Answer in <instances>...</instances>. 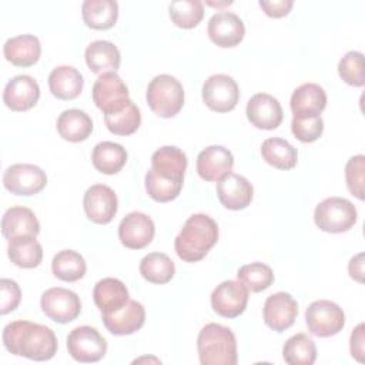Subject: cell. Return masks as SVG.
<instances>
[{
	"instance_id": "ffe728a7",
	"label": "cell",
	"mask_w": 365,
	"mask_h": 365,
	"mask_svg": "<svg viewBox=\"0 0 365 365\" xmlns=\"http://www.w3.org/2000/svg\"><path fill=\"white\" fill-rule=\"evenodd\" d=\"M234 155L222 145H210L197 157V173L205 181H220L232 171Z\"/></svg>"
},
{
	"instance_id": "7bdbcfd3",
	"label": "cell",
	"mask_w": 365,
	"mask_h": 365,
	"mask_svg": "<svg viewBox=\"0 0 365 365\" xmlns=\"http://www.w3.org/2000/svg\"><path fill=\"white\" fill-rule=\"evenodd\" d=\"M0 289H1L0 312H1V315H6L19 307L20 299H21V291H20L19 284L9 278L0 279Z\"/></svg>"
},
{
	"instance_id": "484cf974",
	"label": "cell",
	"mask_w": 365,
	"mask_h": 365,
	"mask_svg": "<svg viewBox=\"0 0 365 365\" xmlns=\"http://www.w3.org/2000/svg\"><path fill=\"white\" fill-rule=\"evenodd\" d=\"M128 297L127 287L118 278H103L93 289L94 302L101 314H111L120 309L128 302Z\"/></svg>"
},
{
	"instance_id": "277c9868",
	"label": "cell",
	"mask_w": 365,
	"mask_h": 365,
	"mask_svg": "<svg viewBox=\"0 0 365 365\" xmlns=\"http://www.w3.org/2000/svg\"><path fill=\"white\" fill-rule=\"evenodd\" d=\"M197 349L202 365H235L238 361L235 335L221 324L210 322L201 328Z\"/></svg>"
},
{
	"instance_id": "f6af8a7d",
	"label": "cell",
	"mask_w": 365,
	"mask_h": 365,
	"mask_svg": "<svg viewBox=\"0 0 365 365\" xmlns=\"http://www.w3.org/2000/svg\"><path fill=\"white\" fill-rule=\"evenodd\" d=\"M364 324H359L351 334V355L359 362L364 361Z\"/></svg>"
},
{
	"instance_id": "d6986e66",
	"label": "cell",
	"mask_w": 365,
	"mask_h": 365,
	"mask_svg": "<svg viewBox=\"0 0 365 365\" xmlns=\"http://www.w3.org/2000/svg\"><path fill=\"white\" fill-rule=\"evenodd\" d=\"M38 98V83L27 74H19L9 80L3 91V101L13 111H27L37 104Z\"/></svg>"
},
{
	"instance_id": "7c38bea8",
	"label": "cell",
	"mask_w": 365,
	"mask_h": 365,
	"mask_svg": "<svg viewBox=\"0 0 365 365\" xmlns=\"http://www.w3.org/2000/svg\"><path fill=\"white\" fill-rule=\"evenodd\" d=\"M3 185L14 195H34L47 185L46 173L33 164H13L3 174Z\"/></svg>"
},
{
	"instance_id": "ab89813d",
	"label": "cell",
	"mask_w": 365,
	"mask_h": 365,
	"mask_svg": "<svg viewBox=\"0 0 365 365\" xmlns=\"http://www.w3.org/2000/svg\"><path fill=\"white\" fill-rule=\"evenodd\" d=\"M338 74L346 84L362 87L365 84L364 54L361 51H348L338 63Z\"/></svg>"
},
{
	"instance_id": "83f0119b",
	"label": "cell",
	"mask_w": 365,
	"mask_h": 365,
	"mask_svg": "<svg viewBox=\"0 0 365 365\" xmlns=\"http://www.w3.org/2000/svg\"><path fill=\"white\" fill-rule=\"evenodd\" d=\"M56 125L60 137L70 143H81L93 131V120L86 111L78 108L64 110L58 115Z\"/></svg>"
},
{
	"instance_id": "bcb514c9",
	"label": "cell",
	"mask_w": 365,
	"mask_h": 365,
	"mask_svg": "<svg viewBox=\"0 0 365 365\" xmlns=\"http://www.w3.org/2000/svg\"><path fill=\"white\" fill-rule=\"evenodd\" d=\"M348 271L352 279L364 282V252H359L351 258L348 264Z\"/></svg>"
},
{
	"instance_id": "4fadbf2b",
	"label": "cell",
	"mask_w": 365,
	"mask_h": 365,
	"mask_svg": "<svg viewBox=\"0 0 365 365\" xmlns=\"http://www.w3.org/2000/svg\"><path fill=\"white\" fill-rule=\"evenodd\" d=\"M248 294L250 291L242 282L234 279L224 281L212 291L211 307L220 317L237 318L247 308Z\"/></svg>"
},
{
	"instance_id": "ee69618b",
	"label": "cell",
	"mask_w": 365,
	"mask_h": 365,
	"mask_svg": "<svg viewBox=\"0 0 365 365\" xmlns=\"http://www.w3.org/2000/svg\"><path fill=\"white\" fill-rule=\"evenodd\" d=\"M294 6L292 0H261L259 1V7L265 11L267 16L274 17V19H279L287 16L291 9Z\"/></svg>"
},
{
	"instance_id": "e0dca14e",
	"label": "cell",
	"mask_w": 365,
	"mask_h": 365,
	"mask_svg": "<svg viewBox=\"0 0 365 365\" xmlns=\"http://www.w3.org/2000/svg\"><path fill=\"white\" fill-rule=\"evenodd\" d=\"M298 304L288 292H275L269 295L262 308V317L267 327L277 332H284L295 322Z\"/></svg>"
},
{
	"instance_id": "44dd1931",
	"label": "cell",
	"mask_w": 365,
	"mask_h": 365,
	"mask_svg": "<svg viewBox=\"0 0 365 365\" xmlns=\"http://www.w3.org/2000/svg\"><path fill=\"white\" fill-rule=\"evenodd\" d=\"M101 319L107 331L113 335H131L137 332L145 322V309L135 299L128 302L111 314H101Z\"/></svg>"
},
{
	"instance_id": "e575fe53",
	"label": "cell",
	"mask_w": 365,
	"mask_h": 365,
	"mask_svg": "<svg viewBox=\"0 0 365 365\" xmlns=\"http://www.w3.org/2000/svg\"><path fill=\"white\" fill-rule=\"evenodd\" d=\"M282 358L289 365H312L317 359V346L311 336L298 332L282 346Z\"/></svg>"
},
{
	"instance_id": "603a6c76",
	"label": "cell",
	"mask_w": 365,
	"mask_h": 365,
	"mask_svg": "<svg viewBox=\"0 0 365 365\" xmlns=\"http://www.w3.org/2000/svg\"><path fill=\"white\" fill-rule=\"evenodd\" d=\"M327 106L324 88L315 83H305L297 87L291 96L289 107L294 117L308 118L321 115Z\"/></svg>"
},
{
	"instance_id": "ba28073f",
	"label": "cell",
	"mask_w": 365,
	"mask_h": 365,
	"mask_svg": "<svg viewBox=\"0 0 365 365\" xmlns=\"http://www.w3.org/2000/svg\"><path fill=\"white\" fill-rule=\"evenodd\" d=\"M67 351L78 362H97L107 352V341L97 328L81 325L68 334Z\"/></svg>"
},
{
	"instance_id": "ac0fdd59",
	"label": "cell",
	"mask_w": 365,
	"mask_h": 365,
	"mask_svg": "<svg viewBox=\"0 0 365 365\" xmlns=\"http://www.w3.org/2000/svg\"><path fill=\"white\" fill-rule=\"evenodd\" d=\"M245 114L248 121L259 130H274L284 118L279 101L267 93L254 94L247 103Z\"/></svg>"
},
{
	"instance_id": "8fae6325",
	"label": "cell",
	"mask_w": 365,
	"mask_h": 365,
	"mask_svg": "<svg viewBox=\"0 0 365 365\" xmlns=\"http://www.w3.org/2000/svg\"><path fill=\"white\" fill-rule=\"evenodd\" d=\"M202 100L210 110L228 113L240 100L238 84L227 74H214L202 84Z\"/></svg>"
},
{
	"instance_id": "d6a6232c",
	"label": "cell",
	"mask_w": 365,
	"mask_h": 365,
	"mask_svg": "<svg viewBox=\"0 0 365 365\" xmlns=\"http://www.w3.org/2000/svg\"><path fill=\"white\" fill-rule=\"evenodd\" d=\"M261 155L265 163L278 170H292L298 161L297 148L279 137L267 138L261 145Z\"/></svg>"
},
{
	"instance_id": "9c48e42d",
	"label": "cell",
	"mask_w": 365,
	"mask_h": 365,
	"mask_svg": "<svg viewBox=\"0 0 365 365\" xmlns=\"http://www.w3.org/2000/svg\"><path fill=\"white\" fill-rule=\"evenodd\" d=\"M41 311L54 322L67 324L74 321L81 312V301L78 295L67 288L54 287L41 294Z\"/></svg>"
},
{
	"instance_id": "7402d4cb",
	"label": "cell",
	"mask_w": 365,
	"mask_h": 365,
	"mask_svg": "<svg viewBox=\"0 0 365 365\" xmlns=\"http://www.w3.org/2000/svg\"><path fill=\"white\" fill-rule=\"evenodd\" d=\"M217 197L225 208L238 211L250 205L254 197V188L245 177L230 173L217 182Z\"/></svg>"
},
{
	"instance_id": "f35d334b",
	"label": "cell",
	"mask_w": 365,
	"mask_h": 365,
	"mask_svg": "<svg viewBox=\"0 0 365 365\" xmlns=\"http://www.w3.org/2000/svg\"><path fill=\"white\" fill-rule=\"evenodd\" d=\"M237 278L240 282L245 285V288L251 292H261L269 288L274 282V272L272 269L262 262H251L242 265L238 272Z\"/></svg>"
},
{
	"instance_id": "d4e9b609",
	"label": "cell",
	"mask_w": 365,
	"mask_h": 365,
	"mask_svg": "<svg viewBox=\"0 0 365 365\" xmlns=\"http://www.w3.org/2000/svg\"><path fill=\"white\" fill-rule=\"evenodd\" d=\"M3 53L6 60L11 64L17 67H31L40 58L41 46L36 36L20 34L6 40Z\"/></svg>"
},
{
	"instance_id": "8992f818",
	"label": "cell",
	"mask_w": 365,
	"mask_h": 365,
	"mask_svg": "<svg viewBox=\"0 0 365 365\" xmlns=\"http://www.w3.org/2000/svg\"><path fill=\"white\" fill-rule=\"evenodd\" d=\"M358 218L355 205L342 197H329L321 201L314 211V221L321 231L341 234L349 231Z\"/></svg>"
},
{
	"instance_id": "836d02e7",
	"label": "cell",
	"mask_w": 365,
	"mask_h": 365,
	"mask_svg": "<svg viewBox=\"0 0 365 365\" xmlns=\"http://www.w3.org/2000/svg\"><path fill=\"white\" fill-rule=\"evenodd\" d=\"M87 265L83 255L74 250L58 251L51 261V271L54 277L66 282H76L86 274Z\"/></svg>"
},
{
	"instance_id": "b9f144b4",
	"label": "cell",
	"mask_w": 365,
	"mask_h": 365,
	"mask_svg": "<svg viewBox=\"0 0 365 365\" xmlns=\"http://www.w3.org/2000/svg\"><path fill=\"white\" fill-rule=\"evenodd\" d=\"M291 130L295 138L299 140L301 143H314L322 135L324 121L321 115L308 117V118L292 117Z\"/></svg>"
},
{
	"instance_id": "f546056e",
	"label": "cell",
	"mask_w": 365,
	"mask_h": 365,
	"mask_svg": "<svg viewBox=\"0 0 365 365\" xmlns=\"http://www.w3.org/2000/svg\"><path fill=\"white\" fill-rule=\"evenodd\" d=\"M91 163L97 171L106 175H113L121 171L127 163L125 148L113 141H103L96 144L91 153Z\"/></svg>"
},
{
	"instance_id": "d590c367",
	"label": "cell",
	"mask_w": 365,
	"mask_h": 365,
	"mask_svg": "<svg viewBox=\"0 0 365 365\" xmlns=\"http://www.w3.org/2000/svg\"><path fill=\"white\" fill-rule=\"evenodd\" d=\"M140 274L153 284H167L175 274V265L164 252H150L140 262Z\"/></svg>"
},
{
	"instance_id": "4316f807",
	"label": "cell",
	"mask_w": 365,
	"mask_h": 365,
	"mask_svg": "<svg viewBox=\"0 0 365 365\" xmlns=\"http://www.w3.org/2000/svg\"><path fill=\"white\" fill-rule=\"evenodd\" d=\"M84 86L81 73L73 66H58L48 76V88L60 100H74Z\"/></svg>"
},
{
	"instance_id": "9a60e30c",
	"label": "cell",
	"mask_w": 365,
	"mask_h": 365,
	"mask_svg": "<svg viewBox=\"0 0 365 365\" xmlns=\"http://www.w3.org/2000/svg\"><path fill=\"white\" fill-rule=\"evenodd\" d=\"M210 40L221 48L238 46L245 34L242 20L232 11H218L211 16L207 24Z\"/></svg>"
},
{
	"instance_id": "f1b7e54d",
	"label": "cell",
	"mask_w": 365,
	"mask_h": 365,
	"mask_svg": "<svg viewBox=\"0 0 365 365\" xmlns=\"http://www.w3.org/2000/svg\"><path fill=\"white\" fill-rule=\"evenodd\" d=\"M86 63L93 73L117 71L121 63V54L114 43L107 40H96L86 48Z\"/></svg>"
},
{
	"instance_id": "2e32d148",
	"label": "cell",
	"mask_w": 365,
	"mask_h": 365,
	"mask_svg": "<svg viewBox=\"0 0 365 365\" xmlns=\"http://www.w3.org/2000/svg\"><path fill=\"white\" fill-rule=\"evenodd\" d=\"M154 221L144 212L133 211L127 214L118 225L120 242L130 250L145 248L154 238Z\"/></svg>"
},
{
	"instance_id": "4dcf8cb0",
	"label": "cell",
	"mask_w": 365,
	"mask_h": 365,
	"mask_svg": "<svg viewBox=\"0 0 365 365\" xmlns=\"http://www.w3.org/2000/svg\"><path fill=\"white\" fill-rule=\"evenodd\" d=\"M81 14L90 29L107 30L118 19V3L114 0H86L81 6Z\"/></svg>"
},
{
	"instance_id": "74e56055",
	"label": "cell",
	"mask_w": 365,
	"mask_h": 365,
	"mask_svg": "<svg viewBox=\"0 0 365 365\" xmlns=\"http://www.w3.org/2000/svg\"><path fill=\"white\" fill-rule=\"evenodd\" d=\"M170 17L180 29H192L204 17V4L200 0H177L170 3Z\"/></svg>"
},
{
	"instance_id": "6da1fadb",
	"label": "cell",
	"mask_w": 365,
	"mask_h": 365,
	"mask_svg": "<svg viewBox=\"0 0 365 365\" xmlns=\"http://www.w3.org/2000/svg\"><path fill=\"white\" fill-rule=\"evenodd\" d=\"M187 170V155L174 145H164L151 155V167L145 174V190L158 202H168L178 197Z\"/></svg>"
},
{
	"instance_id": "8d00e7d4",
	"label": "cell",
	"mask_w": 365,
	"mask_h": 365,
	"mask_svg": "<svg viewBox=\"0 0 365 365\" xmlns=\"http://www.w3.org/2000/svg\"><path fill=\"white\" fill-rule=\"evenodd\" d=\"M106 127L110 133L115 135H130L135 133L141 124L140 108L128 100V103L115 113L104 115Z\"/></svg>"
},
{
	"instance_id": "5bb4252c",
	"label": "cell",
	"mask_w": 365,
	"mask_h": 365,
	"mask_svg": "<svg viewBox=\"0 0 365 365\" xmlns=\"http://www.w3.org/2000/svg\"><path fill=\"white\" fill-rule=\"evenodd\" d=\"M87 218L96 224H108L117 214L118 200L113 188L106 184H94L87 188L83 198Z\"/></svg>"
},
{
	"instance_id": "60d3db41",
	"label": "cell",
	"mask_w": 365,
	"mask_h": 365,
	"mask_svg": "<svg viewBox=\"0 0 365 365\" xmlns=\"http://www.w3.org/2000/svg\"><path fill=\"white\" fill-rule=\"evenodd\" d=\"M346 187L358 200H364V181H365V157L362 154L354 155L345 165Z\"/></svg>"
},
{
	"instance_id": "cb8c5ba5",
	"label": "cell",
	"mask_w": 365,
	"mask_h": 365,
	"mask_svg": "<svg viewBox=\"0 0 365 365\" xmlns=\"http://www.w3.org/2000/svg\"><path fill=\"white\" fill-rule=\"evenodd\" d=\"M1 232L7 240L17 237H37L40 222L34 212L23 205L9 208L1 218Z\"/></svg>"
},
{
	"instance_id": "7a4b0ae2",
	"label": "cell",
	"mask_w": 365,
	"mask_h": 365,
	"mask_svg": "<svg viewBox=\"0 0 365 365\" xmlns=\"http://www.w3.org/2000/svg\"><path fill=\"white\" fill-rule=\"evenodd\" d=\"M3 345L16 356L48 361L57 352V336L46 325L19 319L4 327Z\"/></svg>"
},
{
	"instance_id": "5b68a950",
	"label": "cell",
	"mask_w": 365,
	"mask_h": 365,
	"mask_svg": "<svg viewBox=\"0 0 365 365\" xmlns=\"http://www.w3.org/2000/svg\"><path fill=\"white\" fill-rule=\"evenodd\" d=\"M145 100L154 114L163 118H171L184 106L182 84L170 74L155 76L147 87Z\"/></svg>"
},
{
	"instance_id": "1f68e13d",
	"label": "cell",
	"mask_w": 365,
	"mask_h": 365,
	"mask_svg": "<svg viewBox=\"0 0 365 365\" xmlns=\"http://www.w3.org/2000/svg\"><path fill=\"white\" fill-rule=\"evenodd\" d=\"M7 255L20 268H36L43 259V248L36 237H17L9 240Z\"/></svg>"
},
{
	"instance_id": "52a82bcc",
	"label": "cell",
	"mask_w": 365,
	"mask_h": 365,
	"mask_svg": "<svg viewBox=\"0 0 365 365\" xmlns=\"http://www.w3.org/2000/svg\"><path fill=\"white\" fill-rule=\"evenodd\" d=\"M308 331L319 338L339 334L345 325V314L339 305L328 299L314 301L305 311Z\"/></svg>"
},
{
	"instance_id": "30bf717a",
	"label": "cell",
	"mask_w": 365,
	"mask_h": 365,
	"mask_svg": "<svg viewBox=\"0 0 365 365\" xmlns=\"http://www.w3.org/2000/svg\"><path fill=\"white\" fill-rule=\"evenodd\" d=\"M93 101L104 115L120 111L128 103V88L115 71L103 73L93 86Z\"/></svg>"
},
{
	"instance_id": "3957f363",
	"label": "cell",
	"mask_w": 365,
	"mask_h": 365,
	"mask_svg": "<svg viewBox=\"0 0 365 365\" xmlns=\"http://www.w3.org/2000/svg\"><path fill=\"white\" fill-rule=\"evenodd\" d=\"M218 225L207 214H192L175 237L174 248L185 262L201 261L217 244Z\"/></svg>"
}]
</instances>
